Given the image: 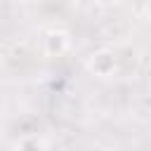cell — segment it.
<instances>
[{"instance_id":"1","label":"cell","mask_w":151,"mask_h":151,"mask_svg":"<svg viewBox=\"0 0 151 151\" xmlns=\"http://www.w3.org/2000/svg\"><path fill=\"white\" fill-rule=\"evenodd\" d=\"M85 66H87V71H90L94 78H111V76L118 71V57H116L113 50L99 47V50H94V52L87 57Z\"/></svg>"},{"instance_id":"3","label":"cell","mask_w":151,"mask_h":151,"mask_svg":"<svg viewBox=\"0 0 151 151\" xmlns=\"http://www.w3.org/2000/svg\"><path fill=\"white\" fill-rule=\"evenodd\" d=\"M19 151H45V144H42V139H38V137H24L21 139V144H19Z\"/></svg>"},{"instance_id":"4","label":"cell","mask_w":151,"mask_h":151,"mask_svg":"<svg viewBox=\"0 0 151 151\" xmlns=\"http://www.w3.org/2000/svg\"><path fill=\"white\" fill-rule=\"evenodd\" d=\"M2 59H5V57H2V50H0V66H2Z\"/></svg>"},{"instance_id":"2","label":"cell","mask_w":151,"mask_h":151,"mask_svg":"<svg viewBox=\"0 0 151 151\" xmlns=\"http://www.w3.org/2000/svg\"><path fill=\"white\" fill-rule=\"evenodd\" d=\"M71 47V35L64 28H50L42 35V52L47 57H64Z\"/></svg>"}]
</instances>
